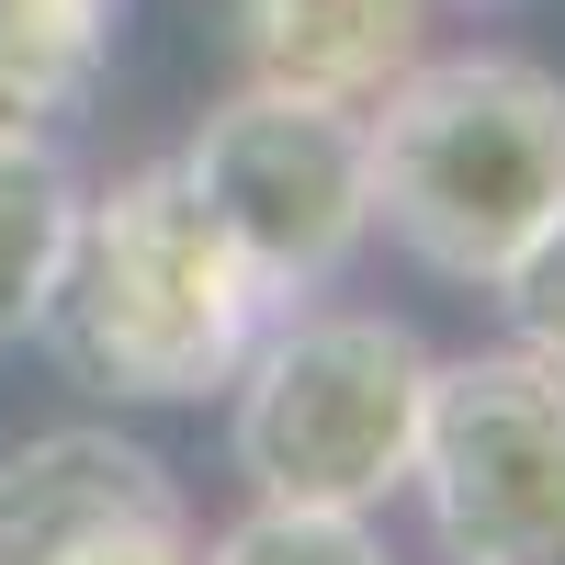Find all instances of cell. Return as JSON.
<instances>
[{
  "instance_id": "obj_1",
  "label": "cell",
  "mask_w": 565,
  "mask_h": 565,
  "mask_svg": "<svg viewBox=\"0 0 565 565\" xmlns=\"http://www.w3.org/2000/svg\"><path fill=\"white\" fill-rule=\"evenodd\" d=\"M271 317L282 306L226 249V226L181 181V159H148L103 193H79V238H68V271L45 295L34 340L68 362V385L114 407H204L238 385V362Z\"/></svg>"
},
{
  "instance_id": "obj_2",
  "label": "cell",
  "mask_w": 565,
  "mask_h": 565,
  "mask_svg": "<svg viewBox=\"0 0 565 565\" xmlns=\"http://www.w3.org/2000/svg\"><path fill=\"white\" fill-rule=\"evenodd\" d=\"M362 159H373V226L418 271L487 295L509 249L565 204V79L509 45L418 57L396 90L362 103Z\"/></svg>"
},
{
  "instance_id": "obj_3",
  "label": "cell",
  "mask_w": 565,
  "mask_h": 565,
  "mask_svg": "<svg viewBox=\"0 0 565 565\" xmlns=\"http://www.w3.org/2000/svg\"><path fill=\"white\" fill-rule=\"evenodd\" d=\"M430 340L373 306H282L238 385H226V463L271 509H385L407 498L418 418H430Z\"/></svg>"
},
{
  "instance_id": "obj_4",
  "label": "cell",
  "mask_w": 565,
  "mask_h": 565,
  "mask_svg": "<svg viewBox=\"0 0 565 565\" xmlns=\"http://www.w3.org/2000/svg\"><path fill=\"white\" fill-rule=\"evenodd\" d=\"M181 181L204 193V215L226 226V249L249 260L271 306L328 295L373 238V159H362V114L340 103H295V90L238 79L181 136Z\"/></svg>"
},
{
  "instance_id": "obj_5",
  "label": "cell",
  "mask_w": 565,
  "mask_h": 565,
  "mask_svg": "<svg viewBox=\"0 0 565 565\" xmlns=\"http://www.w3.org/2000/svg\"><path fill=\"white\" fill-rule=\"evenodd\" d=\"M407 487L452 565H565V373L521 340L430 362Z\"/></svg>"
},
{
  "instance_id": "obj_6",
  "label": "cell",
  "mask_w": 565,
  "mask_h": 565,
  "mask_svg": "<svg viewBox=\"0 0 565 565\" xmlns=\"http://www.w3.org/2000/svg\"><path fill=\"white\" fill-rule=\"evenodd\" d=\"M226 45L249 90L362 114L430 57V0H226Z\"/></svg>"
},
{
  "instance_id": "obj_7",
  "label": "cell",
  "mask_w": 565,
  "mask_h": 565,
  "mask_svg": "<svg viewBox=\"0 0 565 565\" xmlns=\"http://www.w3.org/2000/svg\"><path fill=\"white\" fill-rule=\"evenodd\" d=\"M181 476L148 452L103 430V418H68V430H34L0 452V565H45L68 532L90 521H125V509H170Z\"/></svg>"
},
{
  "instance_id": "obj_8",
  "label": "cell",
  "mask_w": 565,
  "mask_h": 565,
  "mask_svg": "<svg viewBox=\"0 0 565 565\" xmlns=\"http://www.w3.org/2000/svg\"><path fill=\"white\" fill-rule=\"evenodd\" d=\"M125 0H0V136H57L90 114Z\"/></svg>"
},
{
  "instance_id": "obj_9",
  "label": "cell",
  "mask_w": 565,
  "mask_h": 565,
  "mask_svg": "<svg viewBox=\"0 0 565 565\" xmlns=\"http://www.w3.org/2000/svg\"><path fill=\"white\" fill-rule=\"evenodd\" d=\"M68 238H79V170L57 159V136H0V340L45 328Z\"/></svg>"
},
{
  "instance_id": "obj_10",
  "label": "cell",
  "mask_w": 565,
  "mask_h": 565,
  "mask_svg": "<svg viewBox=\"0 0 565 565\" xmlns=\"http://www.w3.org/2000/svg\"><path fill=\"white\" fill-rule=\"evenodd\" d=\"M204 565H396V554L362 509H271V498H249L204 543Z\"/></svg>"
},
{
  "instance_id": "obj_11",
  "label": "cell",
  "mask_w": 565,
  "mask_h": 565,
  "mask_svg": "<svg viewBox=\"0 0 565 565\" xmlns=\"http://www.w3.org/2000/svg\"><path fill=\"white\" fill-rule=\"evenodd\" d=\"M487 295H498V317H509V340L565 373V204L532 226L521 249H509V271L487 282Z\"/></svg>"
},
{
  "instance_id": "obj_12",
  "label": "cell",
  "mask_w": 565,
  "mask_h": 565,
  "mask_svg": "<svg viewBox=\"0 0 565 565\" xmlns=\"http://www.w3.org/2000/svg\"><path fill=\"white\" fill-rule=\"evenodd\" d=\"M45 565H204L193 498H170V509H125V521H90V532H68Z\"/></svg>"
}]
</instances>
